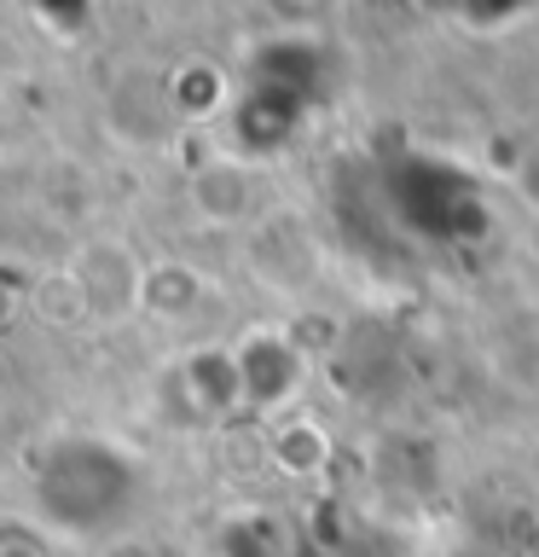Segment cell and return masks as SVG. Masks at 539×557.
Masks as SVG:
<instances>
[{
  "mask_svg": "<svg viewBox=\"0 0 539 557\" xmlns=\"http://www.w3.org/2000/svg\"><path fill=\"white\" fill-rule=\"evenodd\" d=\"M186 209L215 233H233V226H255L261 221V181L250 163L238 157H209V163L191 169L186 181Z\"/></svg>",
  "mask_w": 539,
  "mask_h": 557,
  "instance_id": "2",
  "label": "cell"
},
{
  "mask_svg": "<svg viewBox=\"0 0 539 557\" xmlns=\"http://www.w3.org/2000/svg\"><path fill=\"white\" fill-rule=\"evenodd\" d=\"M70 285H76V296L87 302L93 320H122V313L146 308L151 273L139 268L122 244H87L82 261H76V273H70Z\"/></svg>",
  "mask_w": 539,
  "mask_h": 557,
  "instance_id": "3",
  "label": "cell"
},
{
  "mask_svg": "<svg viewBox=\"0 0 539 557\" xmlns=\"http://www.w3.org/2000/svg\"><path fill=\"white\" fill-rule=\"evenodd\" d=\"M511 191H516V203L539 221V134L522 139V151L511 157Z\"/></svg>",
  "mask_w": 539,
  "mask_h": 557,
  "instance_id": "4",
  "label": "cell"
},
{
  "mask_svg": "<svg viewBox=\"0 0 539 557\" xmlns=\"http://www.w3.org/2000/svg\"><path fill=\"white\" fill-rule=\"evenodd\" d=\"M273 7L290 17H319V12H330V0H273Z\"/></svg>",
  "mask_w": 539,
  "mask_h": 557,
  "instance_id": "5",
  "label": "cell"
},
{
  "mask_svg": "<svg viewBox=\"0 0 539 557\" xmlns=\"http://www.w3.org/2000/svg\"><path fill=\"white\" fill-rule=\"evenodd\" d=\"M250 273L261 278L267 290H308L319 278V238L308 233L302 215L278 209V215H261L250 226Z\"/></svg>",
  "mask_w": 539,
  "mask_h": 557,
  "instance_id": "1",
  "label": "cell"
}]
</instances>
